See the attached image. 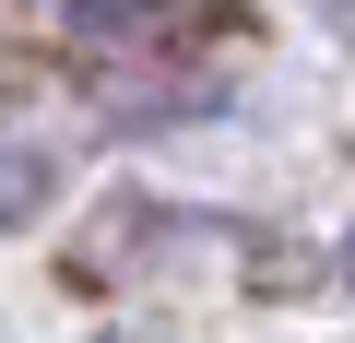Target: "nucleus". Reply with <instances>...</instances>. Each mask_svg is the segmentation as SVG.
Masks as SVG:
<instances>
[{"mask_svg":"<svg viewBox=\"0 0 355 343\" xmlns=\"http://www.w3.org/2000/svg\"><path fill=\"white\" fill-rule=\"evenodd\" d=\"M320 12H343V24H355V0H320Z\"/></svg>","mask_w":355,"mask_h":343,"instance_id":"f03ea898","label":"nucleus"},{"mask_svg":"<svg viewBox=\"0 0 355 343\" xmlns=\"http://www.w3.org/2000/svg\"><path fill=\"white\" fill-rule=\"evenodd\" d=\"M36 202H48V166L0 142V225H12V213H36Z\"/></svg>","mask_w":355,"mask_h":343,"instance_id":"f257e3e1","label":"nucleus"}]
</instances>
